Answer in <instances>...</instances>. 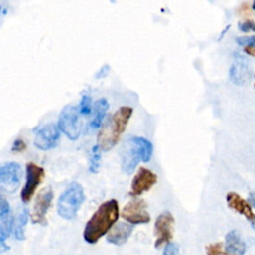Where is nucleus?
Returning <instances> with one entry per match:
<instances>
[{"label": "nucleus", "mask_w": 255, "mask_h": 255, "mask_svg": "<svg viewBox=\"0 0 255 255\" xmlns=\"http://www.w3.org/2000/svg\"><path fill=\"white\" fill-rule=\"evenodd\" d=\"M54 197L53 189L51 186H46L37 195L33 210L31 213V220L35 224L45 225L47 223L46 215L51 206Z\"/></svg>", "instance_id": "nucleus-9"}, {"label": "nucleus", "mask_w": 255, "mask_h": 255, "mask_svg": "<svg viewBox=\"0 0 255 255\" xmlns=\"http://www.w3.org/2000/svg\"><path fill=\"white\" fill-rule=\"evenodd\" d=\"M248 202L250 203V205L252 207L255 208V192H251L249 195H248Z\"/></svg>", "instance_id": "nucleus-30"}, {"label": "nucleus", "mask_w": 255, "mask_h": 255, "mask_svg": "<svg viewBox=\"0 0 255 255\" xmlns=\"http://www.w3.org/2000/svg\"><path fill=\"white\" fill-rule=\"evenodd\" d=\"M29 218V212L27 208H22L20 213L18 214V217L16 218L15 227H14V233L15 238L17 240H24L25 239V226L28 222Z\"/></svg>", "instance_id": "nucleus-19"}, {"label": "nucleus", "mask_w": 255, "mask_h": 255, "mask_svg": "<svg viewBox=\"0 0 255 255\" xmlns=\"http://www.w3.org/2000/svg\"><path fill=\"white\" fill-rule=\"evenodd\" d=\"M120 216L119 203L110 199L102 203L87 221L84 229V239L89 244H95L114 227Z\"/></svg>", "instance_id": "nucleus-1"}, {"label": "nucleus", "mask_w": 255, "mask_h": 255, "mask_svg": "<svg viewBox=\"0 0 255 255\" xmlns=\"http://www.w3.org/2000/svg\"><path fill=\"white\" fill-rule=\"evenodd\" d=\"M206 255H231L229 254L222 243L216 242V243H211L206 246Z\"/></svg>", "instance_id": "nucleus-22"}, {"label": "nucleus", "mask_w": 255, "mask_h": 255, "mask_svg": "<svg viewBox=\"0 0 255 255\" xmlns=\"http://www.w3.org/2000/svg\"><path fill=\"white\" fill-rule=\"evenodd\" d=\"M133 138L140 149L142 161L148 162L151 157V154H152V149H153L152 143L148 139H146L142 136H133Z\"/></svg>", "instance_id": "nucleus-20"}, {"label": "nucleus", "mask_w": 255, "mask_h": 255, "mask_svg": "<svg viewBox=\"0 0 255 255\" xmlns=\"http://www.w3.org/2000/svg\"><path fill=\"white\" fill-rule=\"evenodd\" d=\"M237 44L245 47H255V35L252 36H241L236 38Z\"/></svg>", "instance_id": "nucleus-24"}, {"label": "nucleus", "mask_w": 255, "mask_h": 255, "mask_svg": "<svg viewBox=\"0 0 255 255\" xmlns=\"http://www.w3.org/2000/svg\"><path fill=\"white\" fill-rule=\"evenodd\" d=\"M60 138V129L54 124L43 126L36 133L34 145L41 150H49L54 148Z\"/></svg>", "instance_id": "nucleus-11"}, {"label": "nucleus", "mask_w": 255, "mask_h": 255, "mask_svg": "<svg viewBox=\"0 0 255 255\" xmlns=\"http://www.w3.org/2000/svg\"><path fill=\"white\" fill-rule=\"evenodd\" d=\"M80 110L70 104L67 105L61 112L58 119V128L65 133V135L71 140H76L81 134L80 124Z\"/></svg>", "instance_id": "nucleus-4"}, {"label": "nucleus", "mask_w": 255, "mask_h": 255, "mask_svg": "<svg viewBox=\"0 0 255 255\" xmlns=\"http://www.w3.org/2000/svg\"><path fill=\"white\" fill-rule=\"evenodd\" d=\"M22 169L17 162H6L0 167L1 189L13 193L20 185Z\"/></svg>", "instance_id": "nucleus-10"}, {"label": "nucleus", "mask_w": 255, "mask_h": 255, "mask_svg": "<svg viewBox=\"0 0 255 255\" xmlns=\"http://www.w3.org/2000/svg\"><path fill=\"white\" fill-rule=\"evenodd\" d=\"M13 216L8 201L1 196L0 199V243L4 244L13 227Z\"/></svg>", "instance_id": "nucleus-15"}, {"label": "nucleus", "mask_w": 255, "mask_h": 255, "mask_svg": "<svg viewBox=\"0 0 255 255\" xmlns=\"http://www.w3.org/2000/svg\"><path fill=\"white\" fill-rule=\"evenodd\" d=\"M84 201L85 192L83 186L78 182H71L58 198V214L66 220H73L76 218Z\"/></svg>", "instance_id": "nucleus-3"}, {"label": "nucleus", "mask_w": 255, "mask_h": 255, "mask_svg": "<svg viewBox=\"0 0 255 255\" xmlns=\"http://www.w3.org/2000/svg\"><path fill=\"white\" fill-rule=\"evenodd\" d=\"M80 114L81 115H90L92 111V100L89 95H83L80 102Z\"/></svg>", "instance_id": "nucleus-23"}, {"label": "nucleus", "mask_w": 255, "mask_h": 255, "mask_svg": "<svg viewBox=\"0 0 255 255\" xmlns=\"http://www.w3.org/2000/svg\"><path fill=\"white\" fill-rule=\"evenodd\" d=\"M229 79L237 86L246 85L251 79V69L248 60L238 53L234 54V61L229 69Z\"/></svg>", "instance_id": "nucleus-12"}, {"label": "nucleus", "mask_w": 255, "mask_h": 255, "mask_svg": "<svg viewBox=\"0 0 255 255\" xmlns=\"http://www.w3.org/2000/svg\"><path fill=\"white\" fill-rule=\"evenodd\" d=\"M108 109H109V102L106 99L101 98L96 101V103L94 105V116L91 121L92 128H100Z\"/></svg>", "instance_id": "nucleus-18"}, {"label": "nucleus", "mask_w": 255, "mask_h": 255, "mask_svg": "<svg viewBox=\"0 0 255 255\" xmlns=\"http://www.w3.org/2000/svg\"><path fill=\"white\" fill-rule=\"evenodd\" d=\"M174 217L169 211L161 212L154 222V247L159 248L163 244L169 243L173 237L174 231Z\"/></svg>", "instance_id": "nucleus-5"}, {"label": "nucleus", "mask_w": 255, "mask_h": 255, "mask_svg": "<svg viewBox=\"0 0 255 255\" xmlns=\"http://www.w3.org/2000/svg\"><path fill=\"white\" fill-rule=\"evenodd\" d=\"M45 177L44 168L34 162L26 164V181L21 191V199L24 203L31 200L38 186L42 183Z\"/></svg>", "instance_id": "nucleus-7"}, {"label": "nucleus", "mask_w": 255, "mask_h": 255, "mask_svg": "<svg viewBox=\"0 0 255 255\" xmlns=\"http://www.w3.org/2000/svg\"><path fill=\"white\" fill-rule=\"evenodd\" d=\"M162 255H180L179 254V246L173 242L167 243L163 249Z\"/></svg>", "instance_id": "nucleus-25"}, {"label": "nucleus", "mask_w": 255, "mask_h": 255, "mask_svg": "<svg viewBox=\"0 0 255 255\" xmlns=\"http://www.w3.org/2000/svg\"><path fill=\"white\" fill-rule=\"evenodd\" d=\"M100 166H101V148L98 144H96L92 148L89 170L92 173H97L100 170Z\"/></svg>", "instance_id": "nucleus-21"}, {"label": "nucleus", "mask_w": 255, "mask_h": 255, "mask_svg": "<svg viewBox=\"0 0 255 255\" xmlns=\"http://www.w3.org/2000/svg\"><path fill=\"white\" fill-rule=\"evenodd\" d=\"M252 8H253V10H255V1L252 3Z\"/></svg>", "instance_id": "nucleus-31"}, {"label": "nucleus", "mask_w": 255, "mask_h": 255, "mask_svg": "<svg viewBox=\"0 0 255 255\" xmlns=\"http://www.w3.org/2000/svg\"><path fill=\"white\" fill-rule=\"evenodd\" d=\"M225 250L231 255H244L246 245L237 230L229 231L225 236Z\"/></svg>", "instance_id": "nucleus-17"}, {"label": "nucleus", "mask_w": 255, "mask_h": 255, "mask_svg": "<svg viewBox=\"0 0 255 255\" xmlns=\"http://www.w3.org/2000/svg\"><path fill=\"white\" fill-rule=\"evenodd\" d=\"M122 217L131 224H145L150 221V215L146 209V203L141 198L129 200L121 212Z\"/></svg>", "instance_id": "nucleus-8"}, {"label": "nucleus", "mask_w": 255, "mask_h": 255, "mask_svg": "<svg viewBox=\"0 0 255 255\" xmlns=\"http://www.w3.org/2000/svg\"><path fill=\"white\" fill-rule=\"evenodd\" d=\"M157 181V176L145 167H139L131 180L129 195L138 196L149 190Z\"/></svg>", "instance_id": "nucleus-13"}, {"label": "nucleus", "mask_w": 255, "mask_h": 255, "mask_svg": "<svg viewBox=\"0 0 255 255\" xmlns=\"http://www.w3.org/2000/svg\"><path fill=\"white\" fill-rule=\"evenodd\" d=\"M142 160L140 149L135 142L133 136L127 138L122 146L121 151V167L127 174H131L138 162Z\"/></svg>", "instance_id": "nucleus-6"}, {"label": "nucleus", "mask_w": 255, "mask_h": 255, "mask_svg": "<svg viewBox=\"0 0 255 255\" xmlns=\"http://www.w3.org/2000/svg\"><path fill=\"white\" fill-rule=\"evenodd\" d=\"M238 29L242 32L255 31V22L252 20H246L238 24Z\"/></svg>", "instance_id": "nucleus-26"}, {"label": "nucleus", "mask_w": 255, "mask_h": 255, "mask_svg": "<svg viewBox=\"0 0 255 255\" xmlns=\"http://www.w3.org/2000/svg\"><path fill=\"white\" fill-rule=\"evenodd\" d=\"M131 114L132 109L130 107L123 106L109 118L102 127L97 138V144L101 150L109 151L118 144L122 134L126 130Z\"/></svg>", "instance_id": "nucleus-2"}, {"label": "nucleus", "mask_w": 255, "mask_h": 255, "mask_svg": "<svg viewBox=\"0 0 255 255\" xmlns=\"http://www.w3.org/2000/svg\"><path fill=\"white\" fill-rule=\"evenodd\" d=\"M226 202L231 209H233L237 213L243 215L252 224L255 223V213L253 212L250 203L247 200H245L244 198H242L239 194H237L235 192L227 193Z\"/></svg>", "instance_id": "nucleus-14"}, {"label": "nucleus", "mask_w": 255, "mask_h": 255, "mask_svg": "<svg viewBox=\"0 0 255 255\" xmlns=\"http://www.w3.org/2000/svg\"><path fill=\"white\" fill-rule=\"evenodd\" d=\"M110 71V66L109 65H104L102 68H101V70L96 74V78L97 79H101V78H104L107 74H108V72Z\"/></svg>", "instance_id": "nucleus-28"}, {"label": "nucleus", "mask_w": 255, "mask_h": 255, "mask_svg": "<svg viewBox=\"0 0 255 255\" xmlns=\"http://www.w3.org/2000/svg\"><path fill=\"white\" fill-rule=\"evenodd\" d=\"M132 225L126 222H119L118 224L114 225V227L110 230L106 239L109 243L120 246L128 241L132 233Z\"/></svg>", "instance_id": "nucleus-16"}, {"label": "nucleus", "mask_w": 255, "mask_h": 255, "mask_svg": "<svg viewBox=\"0 0 255 255\" xmlns=\"http://www.w3.org/2000/svg\"><path fill=\"white\" fill-rule=\"evenodd\" d=\"M244 51L246 54H248L249 56L255 57V47H245Z\"/></svg>", "instance_id": "nucleus-29"}, {"label": "nucleus", "mask_w": 255, "mask_h": 255, "mask_svg": "<svg viewBox=\"0 0 255 255\" xmlns=\"http://www.w3.org/2000/svg\"><path fill=\"white\" fill-rule=\"evenodd\" d=\"M26 148V143L23 139L21 138H18L16 139L14 142H13V145L11 147L12 151H17V152H20V151H23L24 149Z\"/></svg>", "instance_id": "nucleus-27"}]
</instances>
